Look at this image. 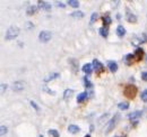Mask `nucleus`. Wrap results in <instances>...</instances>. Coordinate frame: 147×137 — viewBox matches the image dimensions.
I'll list each match as a JSON object with an SVG mask.
<instances>
[{
    "label": "nucleus",
    "instance_id": "1",
    "mask_svg": "<svg viewBox=\"0 0 147 137\" xmlns=\"http://www.w3.org/2000/svg\"><path fill=\"white\" fill-rule=\"evenodd\" d=\"M18 35H19L18 27H16V26H10V27L7 29V32H6L5 39H6V41H13V39H15Z\"/></svg>",
    "mask_w": 147,
    "mask_h": 137
},
{
    "label": "nucleus",
    "instance_id": "31",
    "mask_svg": "<svg viewBox=\"0 0 147 137\" xmlns=\"http://www.w3.org/2000/svg\"><path fill=\"white\" fill-rule=\"evenodd\" d=\"M49 133H50L53 137H59V133H58L55 129H50V130H49Z\"/></svg>",
    "mask_w": 147,
    "mask_h": 137
},
{
    "label": "nucleus",
    "instance_id": "3",
    "mask_svg": "<svg viewBox=\"0 0 147 137\" xmlns=\"http://www.w3.org/2000/svg\"><path fill=\"white\" fill-rule=\"evenodd\" d=\"M52 38V34H51V32H49V31H42L40 35H38V39L42 42V43H47V42H49L50 39Z\"/></svg>",
    "mask_w": 147,
    "mask_h": 137
},
{
    "label": "nucleus",
    "instance_id": "30",
    "mask_svg": "<svg viewBox=\"0 0 147 137\" xmlns=\"http://www.w3.org/2000/svg\"><path fill=\"white\" fill-rule=\"evenodd\" d=\"M7 84H5V83H2L1 86H0V93L1 94H3L5 93V91H6V89H7Z\"/></svg>",
    "mask_w": 147,
    "mask_h": 137
},
{
    "label": "nucleus",
    "instance_id": "27",
    "mask_svg": "<svg viewBox=\"0 0 147 137\" xmlns=\"http://www.w3.org/2000/svg\"><path fill=\"white\" fill-rule=\"evenodd\" d=\"M98 18V15H97V13H94L92 15V17L90 19V24H94L95 21H96V19Z\"/></svg>",
    "mask_w": 147,
    "mask_h": 137
},
{
    "label": "nucleus",
    "instance_id": "23",
    "mask_svg": "<svg viewBox=\"0 0 147 137\" xmlns=\"http://www.w3.org/2000/svg\"><path fill=\"white\" fill-rule=\"evenodd\" d=\"M68 5H70L74 8H77V7H79V1H77V0H69Z\"/></svg>",
    "mask_w": 147,
    "mask_h": 137
},
{
    "label": "nucleus",
    "instance_id": "32",
    "mask_svg": "<svg viewBox=\"0 0 147 137\" xmlns=\"http://www.w3.org/2000/svg\"><path fill=\"white\" fill-rule=\"evenodd\" d=\"M43 90H44V91H47L48 93H50L51 96H55V91H52V90H50V89H49L48 86H44V88H43Z\"/></svg>",
    "mask_w": 147,
    "mask_h": 137
},
{
    "label": "nucleus",
    "instance_id": "15",
    "mask_svg": "<svg viewBox=\"0 0 147 137\" xmlns=\"http://www.w3.org/2000/svg\"><path fill=\"white\" fill-rule=\"evenodd\" d=\"M59 76H60L59 73H51L49 76H47V78L44 79V82H50V81H52L53 79H57V78H59Z\"/></svg>",
    "mask_w": 147,
    "mask_h": 137
},
{
    "label": "nucleus",
    "instance_id": "6",
    "mask_svg": "<svg viewBox=\"0 0 147 137\" xmlns=\"http://www.w3.org/2000/svg\"><path fill=\"white\" fill-rule=\"evenodd\" d=\"M142 114H143V111H140V110H138V111H134V112L129 114L128 118L130 120H136V119H138V118L142 116Z\"/></svg>",
    "mask_w": 147,
    "mask_h": 137
},
{
    "label": "nucleus",
    "instance_id": "10",
    "mask_svg": "<svg viewBox=\"0 0 147 137\" xmlns=\"http://www.w3.org/2000/svg\"><path fill=\"white\" fill-rule=\"evenodd\" d=\"M37 5H38V7H40L41 9H43V10H50V9H51V6H50L48 2L38 1V2H37Z\"/></svg>",
    "mask_w": 147,
    "mask_h": 137
},
{
    "label": "nucleus",
    "instance_id": "11",
    "mask_svg": "<svg viewBox=\"0 0 147 137\" xmlns=\"http://www.w3.org/2000/svg\"><path fill=\"white\" fill-rule=\"evenodd\" d=\"M68 132L71 134H77L78 132H80V128L77 125H69L68 126Z\"/></svg>",
    "mask_w": 147,
    "mask_h": 137
},
{
    "label": "nucleus",
    "instance_id": "8",
    "mask_svg": "<svg viewBox=\"0 0 147 137\" xmlns=\"http://www.w3.org/2000/svg\"><path fill=\"white\" fill-rule=\"evenodd\" d=\"M108 68H109V70H110L111 72H117L118 71V64L114 62V61H109L108 62Z\"/></svg>",
    "mask_w": 147,
    "mask_h": 137
},
{
    "label": "nucleus",
    "instance_id": "28",
    "mask_svg": "<svg viewBox=\"0 0 147 137\" xmlns=\"http://www.w3.org/2000/svg\"><path fill=\"white\" fill-rule=\"evenodd\" d=\"M140 98H142V100H143V101L147 102V89H146V90H144V91L142 92V94H140Z\"/></svg>",
    "mask_w": 147,
    "mask_h": 137
},
{
    "label": "nucleus",
    "instance_id": "29",
    "mask_svg": "<svg viewBox=\"0 0 147 137\" xmlns=\"http://www.w3.org/2000/svg\"><path fill=\"white\" fill-rule=\"evenodd\" d=\"M84 83H85V86L86 88H92V83L88 81V79H87V76H84Z\"/></svg>",
    "mask_w": 147,
    "mask_h": 137
},
{
    "label": "nucleus",
    "instance_id": "20",
    "mask_svg": "<svg viewBox=\"0 0 147 137\" xmlns=\"http://www.w3.org/2000/svg\"><path fill=\"white\" fill-rule=\"evenodd\" d=\"M127 20H128L129 23H136L137 18H136L135 15H132L131 13H127Z\"/></svg>",
    "mask_w": 147,
    "mask_h": 137
},
{
    "label": "nucleus",
    "instance_id": "14",
    "mask_svg": "<svg viewBox=\"0 0 147 137\" xmlns=\"http://www.w3.org/2000/svg\"><path fill=\"white\" fill-rule=\"evenodd\" d=\"M69 64L71 65V68H74V72L76 73V72L78 71V62H77V60H75V59H69Z\"/></svg>",
    "mask_w": 147,
    "mask_h": 137
},
{
    "label": "nucleus",
    "instance_id": "24",
    "mask_svg": "<svg viewBox=\"0 0 147 137\" xmlns=\"http://www.w3.org/2000/svg\"><path fill=\"white\" fill-rule=\"evenodd\" d=\"M71 16L75 18H82L84 17V13L83 11H75V13L71 14Z\"/></svg>",
    "mask_w": 147,
    "mask_h": 137
},
{
    "label": "nucleus",
    "instance_id": "21",
    "mask_svg": "<svg viewBox=\"0 0 147 137\" xmlns=\"http://www.w3.org/2000/svg\"><path fill=\"white\" fill-rule=\"evenodd\" d=\"M126 61H127L128 64H131L132 61H136V59H135V54H128V55L126 56Z\"/></svg>",
    "mask_w": 147,
    "mask_h": 137
},
{
    "label": "nucleus",
    "instance_id": "17",
    "mask_svg": "<svg viewBox=\"0 0 147 137\" xmlns=\"http://www.w3.org/2000/svg\"><path fill=\"white\" fill-rule=\"evenodd\" d=\"M98 33L101 36H103V37H107L108 34H109V29H108V27H105V26H103V27H101L100 29H98Z\"/></svg>",
    "mask_w": 147,
    "mask_h": 137
},
{
    "label": "nucleus",
    "instance_id": "26",
    "mask_svg": "<svg viewBox=\"0 0 147 137\" xmlns=\"http://www.w3.org/2000/svg\"><path fill=\"white\" fill-rule=\"evenodd\" d=\"M111 23V18L110 16H104L103 17V24H104V26L107 27L108 26V24H110Z\"/></svg>",
    "mask_w": 147,
    "mask_h": 137
},
{
    "label": "nucleus",
    "instance_id": "33",
    "mask_svg": "<svg viewBox=\"0 0 147 137\" xmlns=\"http://www.w3.org/2000/svg\"><path fill=\"white\" fill-rule=\"evenodd\" d=\"M142 79H143V81H147V72L142 73Z\"/></svg>",
    "mask_w": 147,
    "mask_h": 137
},
{
    "label": "nucleus",
    "instance_id": "18",
    "mask_svg": "<svg viewBox=\"0 0 147 137\" xmlns=\"http://www.w3.org/2000/svg\"><path fill=\"white\" fill-rule=\"evenodd\" d=\"M74 93V90H71V89H67L66 91H65V93H63V99L65 100H68L71 96H73Z\"/></svg>",
    "mask_w": 147,
    "mask_h": 137
},
{
    "label": "nucleus",
    "instance_id": "12",
    "mask_svg": "<svg viewBox=\"0 0 147 137\" xmlns=\"http://www.w3.org/2000/svg\"><path fill=\"white\" fill-rule=\"evenodd\" d=\"M37 11V6H30L26 10V14L28 16H32V15H35Z\"/></svg>",
    "mask_w": 147,
    "mask_h": 137
},
{
    "label": "nucleus",
    "instance_id": "13",
    "mask_svg": "<svg viewBox=\"0 0 147 137\" xmlns=\"http://www.w3.org/2000/svg\"><path fill=\"white\" fill-rule=\"evenodd\" d=\"M125 34H126V29H125V27L121 26V25H119V26L117 27V35H118L119 37H123Z\"/></svg>",
    "mask_w": 147,
    "mask_h": 137
},
{
    "label": "nucleus",
    "instance_id": "5",
    "mask_svg": "<svg viewBox=\"0 0 147 137\" xmlns=\"http://www.w3.org/2000/svg\"><path fill=\"white\" fill-rule=\"evenodd\" d=\"M136 92H137V89L134 86H127V89H126V91H125V93H126L128 97H130V98H134V96L136 94Z\"/></svg>",
    "mask_w": 147,
    "mask_h": 137
},
{
    "label": "nucleus",
    "instance_id": "7",
    "mask_svg": "<svg viewBox=\"0 0 147 137\" xmlns=\"http://www.w3.org/2000/svg\"><path fill=\"white\" fill-rule=\"evenodd\" d=\"M93 64H91V63H86V64H84L83 65V68H82V70H83V72H85L86 74H91L93 71Z\"/></svg>",
    "mask_w": 147,
    "mask_h": 137
},
{
    "label": "nucleus",
    "instance_id": "2",
    "mask_svg": "<svg viewBox=\"0 0 147 137\" xmlns=\"http://www.w3.org/2000/svg\"><path fill=\"white\" fill-rule=\"evenodd\" d=\"M118 119H119V116L118 115H114L112 118H111L108 122H109V125H108V127H107V129H105V134L108 135V134H110L111 132L115 128V126H117V122H118Z\"/></svg>",
    "mask_w": 147,
    "mask_h": 137
},
{
    "label": "nucleus",
    "instance_id": "9",
    "mask_svg": "<svg viewBox=\"0 0 147 137\" xmlns=\"http://www.w3.org/2000/svg\"><path fill=\"white\" fill-rule=\"evenodd\" d=\"M143 56H144V51H143V49H137L136 52H135V59H136L137 61H140V60L143 59Z\"/></svg>",
    "mask_w": 147,
    "mask_h": 137
},
{
    "label": "nucleus",
    "instance_id": "16",
    "mask_svg": "<svg viewBox=\"0 0 147 137\" xmlns=\"http://www.w3.org/2000/svg\"><path fill=\"white\" fill-rule=\"evenodd\" d=\"M86 98H87V92H82V93H79L77 96V102H83Z\"/></svg>",
    "mask_w": 147,
    "mask_h": 137
},
{
    "label": "nucleus",
    "instance_id": "19",
    "mask_svg": "<svg viewBox=\"0 0 147 137\" xmlns=\"http://www.w3.org/2000/svg\"><path fill=\"white\" fill-rule=\"evenodd\" d=\"M93 68H95V70H101V68H103V65H102V63L101 62H98V60H93Z\"/></svg>",
    "mask_w": 147,
    "mask_h": 137
},
{
    "label": "nucleus",
    "instance_id": "36",
    "mask_svg": "<svg viewBox=\"0 0 147 137\" xmlns=\"http://www.w3.org/2000/svg\"><path fill=\"white\" fill-rule=\"evenodd\" d=\"M40 137H44V136H43V135H40Z\"/></svg>",
    "mask_w": 147,
    "mask_h": 137
},
{
    "label": "nucleus",
    "instance_id": "34",
    "mask_svg": "<svg viewBox=\"0 0 147 137\" xmlns=\"http://www.w3.org/2000/svg\"><path fill=\"white\" fill-rule=\"evenodd\" d=\"M31 104H32V107L34 108V109H36V110H38L40 108H38V106L36 104V102L35 101H31Z\"/></svg>",
    "mask_w": 147,
    "mask_h": 137
},
{
    "label": "nucleus",
    "instance_id": "25",
    "mask_svg": "<svg viewBox=\"0 0 147 137\" xmlns=\"http://www.w3.org/2000/svg\"><path fill=\"white\" fill-rule=\"evenodd\" d=\"M8 132V128L6 127V126H3V125H1L0 126V136H3L6 133Z\"/></svg>",
    "mask_w": 147,
    "mask_h": 137
},
{
    "label": "nucleus",
    "instance_id": "22",
    "mask_svg": "<svg viewBox=\"0 0 147 137\" xmlns=\"http://www.w3.org/2000/svg\"><path fill=\"white\" fill-rule=\"evenodd\" d=\"M118 108L120 110H127L129 108V103L128 102H120L118 104Z\"/></svg>",
    "mask_w": 147,
    "mask_h": 137
},
{
    "label": "nucleus",
    "instance_id": "4",
    "mask_svg": "<svg viewBox=\"0 0 147 137\" xmlns=\"http://www.w3.org/2000/svg\"><path fill=\"white\" fill-rule=\"evenodd\" d=\"M26 88V82L25 81H15L13 84H11V89L13 91H22Z\"/></svg>",
    "mask_w": 147,
    "mask_h": 137
},
{
    "label": "nucleus",
    "instance_id": "35",
    "mask_svg": "<svg viewBox=\"0 0 147 137\" xmlns=\"http://www.w3.org/2000/svg\"><path fill=\"white\" fill-rule=\"evenodd\" d=\"M85 137H91V135H86Z\"/></svg>",
    "mask_w": 147,
    "mask_h": 137
}]
</instances>
